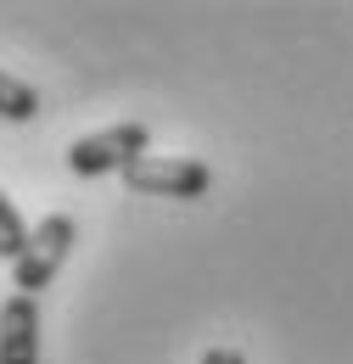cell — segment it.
<instances>
[{"instance_id":"1","label":"cell","mask_w":353,"mask_h":364,"mask_svg":"<svg viewBox=\"0 0 353 364\" xmlns=\"http://www.w3.org/2000/svg\"><path fill=\"white\" fill-rule=\"evenodd\" d=\"M140 157H152V129H146V124H112V129H101V135H79L68 146V168L85 174V180L124 174Z\"/></svg>"},{"instance_id":"4","label":"cell","mask_w":353,"mask_h":364,"mask_svg":"<svg viewBox=\"0 0 353 364\" xmlns=\"http://www.w3.org/2000/svg\"><path fill=\"white\" fill-rule=\"evenodd\" d=\"M0 364H40V303L23 291L0 303Z\"/></svg>"},{"instance_id":"2","label":"cell","mask_w":353,"mask_h":364,"mask_svg":"<svg viewBox=\"0 0 353 364\" xmlns=\"http://www.w3.org/2000/svg\"><path fill=\"white\" fill-rule=\"evenodd\" d=\"M73 241H79L73 213H51V219H40V225H34V235H28V252L11 264V286H17L23 297H40L45 286L56 280V269L68 264Z\"/></svg>"},{"instance_id":"3","label":"cell","mask_w":353,"mask_h":364,"mask_svg":"<svg viewBox=\"0 0 353 364\" xmlns=\"http://www.w3.org/2000/svg\"><path fill=\"white\" fill-rule=\"evenodd\" d=\"M124 185L135 196H179V202H196L214 191V168L196 163V157H140L135 168H124Z\"/></svg>"},{"instance_id":"6","label":"cell","mask_w":353,"mask_h":364,"mask_svg":"<svg viewBox=\"0 0 353 364\" xmlns=\"http://www.w3.org/2000/svg\"><path fill=\"white\" fill-rule=\"evenodd\" d=\"M28 235H34V230L23 225V213L0 196V258H11V264H17V258L28 252Z\"/></svg>"},{"instance_id":"5","label":"cell","mask_w":353,"mask_h":364,"mask_svg":"<svg viewBox=\"0 0 353 364\" xmlns=\"http://www.w3.org/2000/svg\"><path fill=\"white\" fill-rule=\"evenodd\" d=\"M34 112H40V90L23 85V79H11V73L0 68V118H6V124H28Z\"/></svg>"},{"instance_id":"7","label":"cell","mask_w":353,"mask_h":364,"mask_svg":"<svg viewBox=\"0 0 353 364\" xmlns=\"http://www.w3.org/2000/svg\"><path fill=\"white\" fill-rule=\"evenodd\" d=\"M202 364H247V359H241V348H208Z\"/></svg>"}]
</instances>
